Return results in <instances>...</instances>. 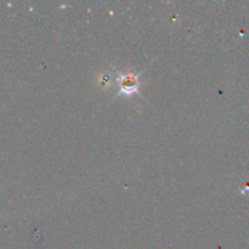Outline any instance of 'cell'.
Masks as SVG:
<instances>
[{
	"mask_svg": "<svg viewBox=\"0 0 249 249\" xmlns=\"http://www.w3.org/2000/svg\"><path fill=\"white\" fill-rule=\"evenodd\" d=\"M141 73H135L129 72V73H117V78L116 82L119 87V91L118 94L116 95V99L121 96H126L130 97L133 95H139L141 96L140 94V75Z\"/></svg>",
	"mask_w": 249,
	"mask_h": 249,
	"instance_id": "6da1fadb",
	"label": "cell"
}]
</instances>
